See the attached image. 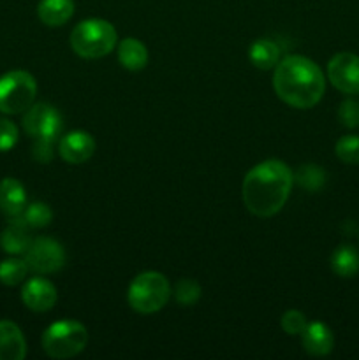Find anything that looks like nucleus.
Returning a JSON list of instances; mask_svg holds the SVG:
<instances>
[{
	"label": "nucleus",
	"instance_id": "f257e3e1",
	"mask_svg": "<svg viewBox=\"0 0 359 360\" xmlns=\"http://www.w3.org/2000/svg\"><path fill=\"white\" fill-rule=\"evenodd\" d=\"M294 176L282 160H264L243 179V202L259 218H271L282 211L291 193Z\"/></svg>",
	"mask_w": 359,
	"mask_h": 360
},
{
	"label": "nucleus",
	"instance_id": "f03ea898",
	"mask_svg": "<svg viewBox=\"0 0 359 360\" xmlns=\"http://www.w3.org/2000/svg\"><path fill=\"white\" fill-rule=\"evenodd\" d=\"M275 94L280 101L296 109L317 105L326 90V79L313 60L291 55L277 63L273 74Z\"/></svg>",
	"mask_w": 359,
	"mask_h": 360
},
{
	"label": "nucleus",
	"instance_id": "7ed1b4c3",
	"mask_svg": "<svg viewBox=\"0 0 359 360\" xmlns=\"http://www.w3.org/2000/svg\"><path fill=\"white\" fill-rule=\"evenodd\" d=\"M116 39L118 35L109 21L101 20V18H90L73 28L70 48L81 58L95 60L109 55L115 49Z\"/></svg>",
	"mask_w": 359,
	"mask_h": 360
},
{
	"label": "nucleus",
	"instance_id": "20e7f679",
	"mask_svg": "<svg viewBox=\"0 0 359 360\" xmlns=\"http://www.w3.org/2000/svg\"><path fill=\"white\" fill-rule=\"evenodd\" d=\"M169 295H171V287L164 274L157 271H144L137 274L130 283L127 301L134 311L141 315H151L160 311L168 304Z\"/></svg>",
	"mask_w": 359,
	"mask_h": 360
},
{
	"label": "nucleus",
	"instance_id": "39448f33",
	"mask_svg": "<svg viewBox=\"0 0 359 360\" xmlns=\"http://www.w3.org/2000/svg\"><path fill=\"white\" fill-rule=\"evenodd\" d=\"M88 343L87 327L76 320L55 322L42 334V348L51 359H70L84 350Z\"/></svg>",
	"mask_w": 359,
	"mask_h": 360
},
{
	"label": "nucleus",
	"instance_id": "423d86ee",
	"mask_svg": "<svg viewBox=\"0 0 359 360\" xmlns=\"http://www.w3.org/2000/svg\"><path fill=\"white\" fill-rule=\"evenodd\" d=\"M37 83L27 70H11L0 76V112L20 115L34 104Z\"/></svg>",
	"mask_w": 359,
	"mask_h": 360
},
{
	"label": "nucleus",
	"instance_id": "0eeeda50",
	"mask_svg": "<svg viewBox=\"0 0 359 360\" xmlns=\"http://www.w3.org/2000/svg\"><path fill=\"white\" fill-rule=\"evenodd\" d=\"M25 260L28 264V269L35 274H51L56 273L65 264V252L58 241L51 238H37L32 239Z\"/></svg>",
	"mask_w": 359,
	"mask_h": 360
},
{
	"label": "nucleus",
	"instance_id": "6e6552de",
	"mask_svg": "<svg viewBox=\"0 0 359 360\" xmlns=\"http://www.w3.org/2000/svg\"><path fill=\"white\" fill-rule=\"evenodd\" d=\"M23 129L34 139H55L62 132V116L51 104H32L23 115Z\"/></svg>",
	"mask_w": 359,
	"mask_h": 360
},
{
	"label": "nucleus",
	"instance_id": "1a4fd4ad",
	"mask_svg": "<svg viewBox=\"0 0 359 360\" xmlns=\"http://www.w3.org/2000/svg\"><path fill=\"white\" fill-rule=\"evenodd\" d=\"M327 77L338 91L345 95L359 94V56L354 53H338L327 63Z\"/></svg>",
	"mask_w": 359,
	"mask_h": 360
},
{
	"label": "nucleus",
	"instance_id": "9d476101",
	"mask_svg": "<svg viewBox=\"0 0 359 360\" xmlns=\"http://www.w3.org/2000/svg\"><path fill=\"white\" fill-rule=\"evenodd\" d=\"M58 153L67 164H83L95 153L94 137L84 130H73L60 139Z\"/></svg>",
	"mask_w": 359,
	"mask_h": 360
},
{
	"label": "nucleus",
	"instance_id": "9b49d317",
	"mask_svg": "<svg viewBox=\"0 0 359 360\" xmlns=\"http://www.w3.org/2000/svg\"><path fill=\"white\" fill-rule=\"evenodd\" d=\"M21 301L35 313L49 311L56 304V288L44 278H32L21 290Z\"/></svg>",
	"mask_w": 359,
	"mask_h": 360
},
{
	"label": "nucleus",
	"instance_id": "f8f14e48",
	"mask_svg": "<svg viewBox=\"0 0 359 360\" xmlns=\"http://www.w3.org/2000/svg\"><path fill=\"white\" fill-rule=\"evenodd\" d=\"M301 345L306 354L313 355V357H326L333 352V333L326 323L312 322L301 333Z\"/></svg>",
	"mask_w": 359,
	"mask_h": 360
},
{
	"label": "nucleus",
	"instance_id": "ddd939ff",
	"mask_svg": "<svg viewBox=\"0 0 359 360\" xmlns=\"http://www.w3.org/2000/svg\"><path fill=\"white\" fill-rule=\"evenodd\" d=\"M28 231H30V227L25 221L23 214L9 218V224H7V227L0 234V248L6 253H11V255L27 253L28 246L32 243Z\"/></svg>",
	"mask_w": 359,
	"mask_h": 360
},
{
	"label": "nucleus",
	"instance_id": "4468645a",
	"mask_svg": "<svg viewBox=\"0 0 359 360\" xmlns=\"http://www.w3.org/2000/svg\"><path fill=\"white\" fill-rule=\"evenodd\" d=\"M27 341L16 323L0 320V360H23Z\"/></svg>",
	"mask_w": 359,
	"mask_h": 360
},
{
	"label": "nucleus",
	"instance_id": "2eb2a0df",
	"mask_svg": "<svg viewBox=\"0 0 359 360\" xmlns=\"http://www.w3.org/2000/svg\"><path fill=\"white\" fill-rule=\"evenodd\" d=\"M27 207V193L23 185L14 178H4L0 181V210L9 218L23 214Z\"/></svg>",
	"mask_w": 359,
	"mask_h": 360
},
{
	"label": "nucleus",
	"instance_id": "dca6fc26",
	"mask_svg": "<svg viewBox=\"0 0 359 360\" xmlns=\"http://www.w3.org/2000/svg\"><path fill=\"white\" fill-rule=\"evenodd\" d=\"M74 0H41L37 16L48 27H62L73 18Z\"/></svg>",
	"mask_w": 359,
	"mask_h": 360
},
{
	"label": "nucleus",
	"instance_id": "f3484780",
	"mask_svg": "<svg viewBox=\"0 0 359 360\" xmlns=\"http://www.w3.org/2000/svg\"><path fill=\"white\" fill-rule=\"evenodd\" d=\"M118 62L122 63L123 69L132 72L143 70L148 63L146 46L134 37L123 39L118 44Z\"/></svg>",
	"mask_w": 359,
	"mask_h": 360
},
{
	"label": "nucleus",
	"instance_id": "a211bd4d",
	"mask_svg": "<svg viewBox=\"0 0 359 360\" xmlns=\"http://www.w3.org/2000/svg\"><path fill=\"white\" fill-rule=\"evenodd\" d=\"M248 58L257 69H275L277 63L280 62V48H278L277 42L270 41V39H259V41L250 46Z\"/></svg>",
	"mask_w": 359,
	"mask_h": 360
},
{
	"label": "nucleus",
	"instance_id": "6ab92c4d",
	"mask_svg": "<svg viewBox=\"0 0 359 360\" xmlns=\"http://www.w3.org/2000/svg\"><path fill=\"white\" fill-rule=\"evenodd\" d=\"M331 269L340 278H352L359 273V252L351 245H341L331 255Z\"/></svg>",
	"mask_w": 359,
	"mask_h": 360
},
{
	"label": "nucleus",
	"instance_id": "aec40b11",
	"mask_svg": "<svg viewBox=\"0 0 359 360\" xmlns=\"http://www.w3.org/2000/svg\"><path fill=\"white\" fill-rule=\"evenodd\" d=\"M27 260L21 259H7L0 262V283L6 287H16L21 281H25L28 274Z\"/></svg>",
	"mask_w": 359,
	"mask_h": 360
},
{
	"label": "nucleus",
	"instance_id": "412c9836",
	"mask_svg": "<svg viewBox=\"0 0 359 360\" xmlns=\"http://www.w3.org/2000/svg\"><path fill=\"white\" fill-rule=\"evenodd\" d=\"M294 179L303 186V188L308 190V192H317V190L322 188L324 183H326V172H324V169L319 167V165L306 164L299 167Z\"/></svg>",
	"mask_w": 359,
	"mask_h": 360
},
{
	"label": "nucleus",
	"instance_id": "4be33fe9",
	"mask_svg": "<svg viewBox=\"0 0 359 360\" xmlns=\"http://www.w3.org/2000/svg\"><path fill=\"white\" fill-rule=\"evenodd\" d=\"M23 218L30 229H42L51 224L53 211L44 202H32L25 207Z\"/></svg>",
	"mask_w": 359,
	"mask_h": 360
},
{
	"label": "nucleus",
	"instance_id": "5701e85b",
	"mask_svg": "<svg viewBox=\"0 0 359 360\" xmlns=\"http://www.w3.org/2000/svg\"><path fill=\"white\" fill-rule=\"evenodd\" d=\"M334 153L344 164H359V136H344L338 139L334 146Z\"/></svg>",
	"mask_w": 359,
	"mask_h": 360
},
{
	"label": "nucleus",
	"instance_id": "b1692460",
	"mask_svg": "<svg viewBox=\"0 0 359 360\" xmlns=\"http://www.w3.org/2000/svg\"><path fill=\"white\" fill-rule=\"evenodd\" d=\"M201 297V287L194 280L178 281L175 288V299L182 306H194Z\"/></svg>",
	"mask_w": 359,
	"mask_h": 360
},
{
	"label": "nucleus",
	"instance_id": "393cba45",
	"mask_svg": "<svg viewBox=\"0 0 359 360\" xmlns=\"http://www.w3.org/2000/svg\"><path fill=\"white\" fill-rule=\"evenodd\" d=\"M280 326L284 329V333L289 334V336H301V333L308 326V322H306V316L301 311H298V309H289V311H285L282 315Z\"/></svg>",
	"mask_w": 359,
	"mask_h": 360
},
{
	"label": "nucleus",
	"instance_id": "a878e982",
	"mask_svg": "<svg viewBox=\"0 0 359 360\" xmlns=\"http://www.w3.org/2000/svg\"><path fill=\"white\" fill-rule=\"evenodd\" d=\"M338 120L347 129H358L359 127V101L347 98L338 108Z\"/></svg>",
	"mask_w": 359,
	"mask_h": 360
},
{
	"label": "nucleus",
	"instance_id": "bb28decb",
	"mask_svg": "<svg viewBox=\"0 0 359 360\" xmlns=\"http://www.w3.org/2000/svg\"><path fill=\"white\" fill-rule=\"evenodd\" d=\"M18 137H20L18 127L11 120L0 116V151L13 150L18 143Z\"/></svg>",
	"mask_w": 359,
	"mask_h": 360
},
{
	"label": "nucleus",
	"instance_id": "cd10ccee",
	"mask_svg": "<svg viewBox=\"0 0 359 360\" xmlns=\"http://www.w3.org/2000/svg\"><path fill=\"white\" fill-rule=\"evenodd\" d=\"M55 139H35L34 148H32V155L35 160L48 164L55 157Z\"/></svg>",
	"mask_w": 359,
	"mask_h": 360
}]
</instances>
